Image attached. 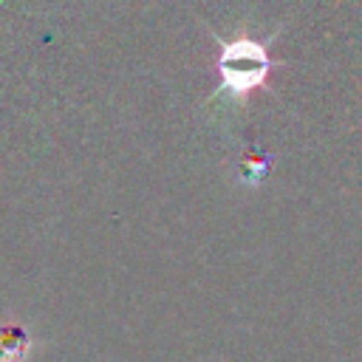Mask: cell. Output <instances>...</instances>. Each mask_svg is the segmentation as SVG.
<instances>
[{
	"label": "cell",
	"instance_id": "obj_1",
	"mask_svg": "<svg viewBox=\"0 0 362 362\" xmlns=\"http://www.w3.org/2000/svg\"><path fill=\"white\" fill-rule=\"evenodd\" d=\"M272 59L266 45L243 37L223 42L221 57H218V71H221V88L232 96H243L255 90L266 76H269Z\"/></svg>",
	"mask_w": 362,
	"mask_h": 362
},
{
	"label": "cell",
	"instance_id": "obj_2",
	"mask_svg": "<svg viewBox=\"0 0 362 362\" xmlns=\"http://www.w3.org/2000/svg\"><path fill=\"white\" fill-rule=\"evenodd\" d=\"M28 339L20 328H6L0 334V359L3 362H17V356H25Z\"/></svg>",
	"mask_w": 362,
	"mask_h": 362
}]
</instances>
